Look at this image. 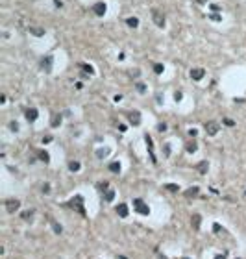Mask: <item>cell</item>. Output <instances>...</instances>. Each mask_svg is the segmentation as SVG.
Instances as JSON below:
<instances>
[{"label":"cell","mask_w":246,"mask_h":259,"mask_svg":"<svg viewBox=\"0 0 246 259\" xmlns=\"http://www.w3.org/2000/svg\"><path fill=\"white\" fill-rule=\"evenodd\" d=\"M218 130H220L218 122H215V121H207V122H206V133H207V135H211V137L217 135Z\"/></svg>","instance_id":"cell-5"},{"label":"cell","mask_w":246,"mask_h":259,"mask_svg":"<svg viewBox=\"0 0 246 259\" xmlns=\"http://www.w3.org/2000/svg\"><path fill=\"white\" fill-rule=\"evenodd\" d=\"M41 67H43V69H45V70L48 72V70L52 69V58H50V56H46L45 59H43V63H41Z\"/></svg>","instance_id":"cell-13"},{"label":"cell","mask_w":246,"mask_h":259,"mask_svg":"<svg viewBox=\"0 0 246 259\" xmlns=\"http://www.w3.org/2000/svg\"><path fill=\"white\" fill-rule=\"evenodd\" d=\"M108 154H109V148H98V150H96V157H98V159H104Z\"/></svg>","instance_id":"cell-18"},{"label":"cell","mask_w":246,"mask_h":259,"mask_svg":"<svg viewBox=\"0 0 246 259\" xmlns=\"http://www.w3.org/2000/svg\"><path fill=\"white\" fill-rule=\"evenodd\" d=\"M174 98H176V102H179L181 98H183V94H181V91H176V93H174Z\"/></svg>","instance_id":"cell-31"},{"label":"cell","mask_w":246,"mask_h":259,"mask_svg":"<svg viewBox=\"0 0 246 259\" xmlns=\"http://www.w3.org/2000/svg\"><path fill=\"white\" fill-rule=\"evenodd\" d=\"M209 19H211V20H220L222 17H220L218 13H213V15H209Z\"/></svg>","instance_id":"cell-32"},{"label":"cell","mask_w":246,"mask_h":259,"mask_svg":"<svg viewBox=\"0 0 246 259\" xmlns=\"http://www.w3.org/2000/svg\"><path fill=\"white\" fill-rule=\"evenodd\" d=\"M154 72H156V74H161V72H163V65H161V63H156V65H154Z\"/></svg>","instance_id":"cell-29"},{"label":"cell","mask_w":246,"mask_h":259,"mask_svg":"<svg viewBox=\"0 0 246 259\" xmlns=\"http://www.w3.org/2000/svg\"><path fill=\"white\" fill-rule=\"evenodd\" d=\"M117 213H119V217L126 219L128 217V206H126V204H120V206L117 207Z\"/></svg>","instance_id":"cell-10"},{"label":"cell","mask_w":246,"mask_h":259,"mask_svg":"<svg viewBox=\"0 0 246 259\" xmlns=\"http://www.w3.org/2000/svg\"><path fill=\"white\" fill-rule=\"evenodd\" d=\"M126 24L130 26V28H137V26H139V19H135V17H130V19L126 20Z\"/></svg>","instance_id":"cell-21"},{"label":"cell","mask_w":246,"mask_h":259,"mask_svg":"<svg viewBox=\"0 0 246 259\" xmlns=\"http://www.w3.org/2000/svg\"><path fill=\"white\" fill-rule=\"evenodd\" d=\"M191 222H192V226H194V230H200V222H202V217H200V215H192Z\"/></svg>","instance_id":"cell-16"},{"label":"cell","mask_w":246,"mask_h":259,"mask_svg":"<svg viewBox=\"0 0 246 259\" xmlns=\"http://www.w3.org/2000/svg\"><path fill=\"white\" fill-rule=\"evenodd\" d=\"M30 34L35 35V37H43V35H45V30H43V28H30Z\"/></svg>","instance_id":"cell-17"},{"label":"cell","mask_w":246,"mask_h":259,"mask_svg":"<svg viewBox=\"0 0 246 259\" xmlns=\"http://www.w3.org/2000/svg\"><path fill=\"white\" fill-rule=\"evenodd\" d=\"M61 124V117L59 115H54V117H52V128H58Z\"/></svg>","instance_id":"cell-24"},{"label":"cell","mask_w":246,"mask_h":259,"mask_svg":"<svg viewBox=\"0 0 246 259\" xmlns=\"http://www.w3.org/2000/svg\"><path fill=\"white\" fill-rule=\"evenodd\" d=\"M181 259H189V257H181Z\"/></svg>","instance_id":"cell-40"},{"label":"cell","mask_w":246,"mask_h":259,"mask_svg":"<svg viewBox=\"0 0 246 259\" xmlns=\"http://www.w3.org/2000/svg\"><path fill=\"white\" fill-rule=\"evenodd\" d=\"M4 206H6L7 213H15V211H19V207H20V200H17V198H7Z\"/></svg>","instance_id":"cell-4"},{"label":"cell","mask_w":246,"mask_h":259,"mask_svg":"<svg viewBox=\"0 0 246 259\" xmlns=\"http://www.w3.org/2000/svg\"><path fill=\"white\" fill-rule=\"evenodd\" d=\"M135 87H137V91H139V93H144V91H146V85H144V83H141V82H139V83H135Z\"/></svg>","instance_id":"cell-30"},{"label":"cell","mask_w":246,"mask_h":259,"mask_svg":"<svg viewBox=\"0 0 246 259\" xmlns=\"http://www.w3.org/2000/svg\"><path fill=\"white\" fill-rule=\"evenodd\" d=\"M54 4H56V7H61V6H63L61 0H54Z\"/></svg>","instance_id":"cell-37"},{"label":"cell","mask_w":246,"mask_h":259,"mask_svg":"<svg viewBox=\"0 0 246 259\" xmlns=\"http://www.w3.org/2000/svg\"><path fill=\"white\" fill-rule=\"evenodd\" d=\"M244 194H246V192H244Z\"/></svg>","instance_id":"cell-41"},{"label":"cell","mask_w":246,"mask_h":259,"mask_svg":"<svg viewBox=\"0 0 246 259\" xmlns=\"http://www.w3.org/2000/svg\"><path fill=\"white\" fill-rule=\"evenodd\" d=\"M69 168H70L72 172H78V170H80V163H78V161H70V163H69Z\"/></svg>","instance_id":"cell-25"},{"label":"cell","mask_w":246,"mask_h":259,"mask_svg":"<svg viewBox=\"0 0 246 259\" xmlns=\"http://www.w3.org/2000/svg\"><path fill=\"white\" fill-rule=\"evenodd\" d=\"M157 130H159V132H165V130H167V124H159Z\"/></svg>","instance_id":"cell-35"},{"label":"cell","mask_w":246,"mask_h":259,"mask_svg":"<svg viewBox=\"0 0 246 259\" xmlns=\"http://www.w3.org/2000/svg\"><path fill=\"white\" fill-rule=\"evenodd\" d=\"M93 13H94L96 17H104V15H105V4H104V2H96V4L93 6Z\"/></svg>","instance_id":"cell-6"},{"label":"cell","mask_w":246,"mask_h":259,"mask_svg":"<svg viewBox=\"0 0 246 259\" xmlns=\"http://www.w3.org/2000/svg\"><path fill=\"white\" fill-rule=\"evenodd\" d=\"M69 206H70V207H74L76 211H80L82 215H85V207H83V196H82V194H76V196H74V198L69 202Z\"/></svg>","instance_id":"cell-1"},{"label":"cell","mask_w":246,"mask_h":259,"mask_svg":"<svg viewBox=\"0 0 246 259\" xmlns=\"http://www.w3.org/2000/svg\"><path fill=\"white\" fill-rule=\"evenodd\" d=\"M80 69L87 74V76H89V74H94V69L91 67V65H87V63H80Z\"/></svg>","instance_id":"cell-15"},{"label":"cell","mask_w":246,"mask_h":259,"mask_svg":"<svg viewBox=\"0 0 246 259\" xmlns=\"http://www.w3.org/2000/svg\"><path fill=\"white\" fill-rule=\"evenodd\" d=\"M113 198H115V191H113V189H108V191L104 192V200H105V202H111Z\"/></svg>","instance_id":"cell-19"},{"label":"cell","mask_w":246,"mask_h":259,"mask_svg":"<svg viewBox=\"0 0 246 259\" xmlns=\"http://www.w3.org/2000/svg\"><path fill=\"white\" fill-rule=\"evenodd\" d=\"M152 19H154V24L157 28H165V15L159 9H152Z\"/></svg>","instance_id":"cell-2"},{"label":"cell","mask_w":246,"mask_h":259,"mask_svg":"<svg viewBox=\"0 0 246 259\" xmlns=\"http://www.w3.org/2000/svg\"><path fill=\"white\" fill-rule=\"evenodd\" d=\"M165 189H167L168 192H179V187L176 185V183H167V185H165Z\"/></svg>","instance_id":"cell-23"},{"label":"cell","mask_w":246,"mask_h":259,"mask_svg":"<svg viewBox=\"0 0 246 259\" xmlns=\"http://www.w3.org/2000/svg\"><path fill=\"white\" fill-rule=\"evenodd\" d=\"M198 191H200L198 187H191V189L185 191V196H187V198H192V196H196V194H198Z\"/></svg>","instance_id":"cell-20"},{"label":"cell","mask_w":246,"mask_h":259,"mask_svg":"<svg viewBox=\"0 0 246 259\" xmlns=\"http://www.w3.org/2000/svg\"><path fill=\"white\" fill-rule=\"evenodd\" d=\"M133 207L141 213V215H148V213H150V207H148L146 204H144V200H141V198H135V200H133Z\"/></svg>","instance_id":"cell-3"},{"label":"cell","mask_w":246,"mask_h":259,"mask_svg":"<svg viewBox=\"0 0 246 259\" xmlns=\"http://www.w3.org/2000/svg\"><path fill=\"white\" fill-rule=\"evenodd\" d=\"M146 139V144H148V152H150V157H152V161H154V163H156V156H154V144H152V139L150 137H144Z\"/></svg>","instance_id":"cell-11"},{"label":"cell","mask_w":246,"mask_h":259,"mask_svg":"<svg viewBox=\"0 0 246 259\" xmlns=\"http://www.w3.org/2000/svg\"><path fill=\"white\" fill-rule=\"evenodd\" d=\"M50 191V185H48V183H45V185H43V192H48Z\"/></svg>","instance_id":"cell-36"},{"label":"cell","mask_w":246,"mask_h":259,"mask_svg":"<svg viewBox=\"0 0 246 259\" xmlns=\"http://www.w3.org/2000/svg\"><path fill=\"white\" fill-rule=\"evenodd\" d=\"M130 122L133 126H139V124H141V113H139V111H132L130 113Z\"/></svg>","instance_id":"cell-9"},{"label":"cell","mask_w":246,"mask_h":259,"mask_svg":"<svg viewBox=\"0 0 246 259\" xmlns=\"http://www.w3.org/2000/svg\"><path fill=\"white\" fill-rule=\"evenodd\" d=\"M185 148H187V152H189V154L196 152V143H194V141H192V143H187V146H185Z\"/></svg>","instance_id":"cell-26"},{"label":"cell","mask_w":246,"mask_h":259,"mask_svg":"<svg viewBox=\"0 0 246 259\" xmlns=\"http://www.w3.org/2000/svg\"><path fill=\"white\" fill-rule=\"evenodd\" d=\"M109 170L115 172V174H117V172H120V163H119V161H113V163H109Z\"/></svg>","instance_id":"cell-22"},{"label":"cell","mask_w":246,"mask_h":259,"mask_svg":"<svg viewBox=\"0 0 246 259\" xmlns=\"http://www.w3.org/2000/svg\"><path fill=\"white\" fill-rule=\"evenodd\" d=\"M24 115H26V118H28L30 122L37 121V117H39V113H37V109H35V107H28V109L24 111Z\"/></svg>","instance_id":"cell-8"},{"label":"cell","mask_w":246,"mask_h":259,"mask_svg":"<svg viewBox=\"0 0 246 259\" xmlns=\"http://www.w3.org/2000/svg\"><path fill=\"white\" fill-rule=\"evenodd\" d=\"M204 76H206V70H204V69H191V78H192V80L200 82Z\"/></svg>","instance_id":"cell-7"},{"label":"cell","mask_w":246,"mask_h":259,"mask_svg":"<svg viewBox=\"0 0 246 259\" xmlns=\"http://www.w3.org/2000/svg\"><path fill=\"white\" fill-rule=\"evenodd\" d=\"M198 172H200V174H207V168H209V165H207V161H200V163H198Z\"/></svg>","instance_id":"cell-14"},{"label":"cell","mask_w":246,"mask_h":259,"mask_svg":"<svg viewBox=\"0 0 246 259\" xmlns=\"http://www.w3.org/2000/svg\"><path fill=\"white\" fill-rule=\"evenodd\" d=\"M215 259H226V255H217Z\"/></svg>","instance_id":"cell-39"},{"label":"cell","mask_w":246,"mask_h":259,"mask_svg":"<svg viewBox=\"0 0 246 259\" xmlns=\"http://www.w3.org/2000/svg\"><path fill=\"white\" fill-rule=\"evenodd\" d=\"M37 156H39V159L43 161V163H48L50 161V156H48L46 150H37Z\"/></svg>","instance_id":"cell-12"},{"label":"cell","mask_w":246,"mask_h":259,"mask_svg":"<svg viewBox=\"0 0 246 259\" xmlns=\"http://www.w3.org/2000/svg\"><path fill=\"white\" fill-rule=\"evenodd\" d=\"M31 217H34V209H30V211H24V213H22V219H24V220H31Z\"/></svg>","instance_id":"cell-27"},{"label":"cell","mask_w":246,"mask_h":259,"mask_svg":"<svg viewBox=\"0 0 246 259\" xmlns=\"http://www.w3.org/2000/svg\"><path fill=\"white\" fill-rule=\"evenodd\" d=\"M9 128H11L13 132H17V130H19V124H17V122H11V124H9Z\"/></svg>","instance_id":"cell-34"},{"label":"cell","mask_w":246,"mask_h":259,"mask_svg":"<svg viewBox=\"0 0 246 259\" xmlns=\"http://www.w3.org/2000/svg\"><path fill=\"white\" fill-rule=\"evenodd\" d=\"M52 228H54V231H56V233H61V231H63V228H61V226H59L56 220H52Z\"/></svg>","instance_id":"cell-28"},{"label":"cell","mask_w":246,"mask_h":259,"mask_svg":"<svg viewBox=\"0 0 246 259\" xmlns=\"http://www.w3.org/2000/svg\"><path fill=\"white\" fill-rule=\"evenodd\" d=\"M224 124L226 126H235V122L231 121V118H224Z\"/></svg>","instance_id":"cell-33"},{"label":"cell","mask_w":246,"mask_h":259,"mask_svg":"<svg viewBox=\"0 0 246 259\" xmlns=\"http://www.w3.org/2000/svg\"><path fill=\"white\" fill-rule=\"evenodd\" d=\"M165 156H170V146H168V144L165 146Z\"/></svg>","instance_id":"cell-38"}]
</instances>
